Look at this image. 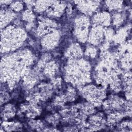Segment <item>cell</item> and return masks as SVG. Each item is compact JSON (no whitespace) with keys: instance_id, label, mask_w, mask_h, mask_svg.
Returning a JSON list of instances; mask_svg holds the SVG:
<instances>
[{"instance_id":"obj_1","label":"cell","mask_w":132,"mask_h":132,"mask_svg":"<svg viewBox=\"0 0 132 132\" xmlns=\"http://www.w3.org/2000/svg\"><path fill=\"white\" fill-rule=\"evenodd\" d=\"M34 57L27 49L4 56L1 60V80L7 81L12 86L25 75L27 69L34 62Z\"/></svg>"},{"instance_id":"obj_2","label":"cell","mask_w":132,"mask_h":132,"mask_svg":"<svg viewBox=\"0 0 132 132\" xmlns=\"http://www.w3.org/2000/svg\"><path fill=\"white\" fill-rule=\"evenodd\" d=\"M91 65L81 58L69 59L64 67V78L71 84L84 85L90 81Z\"/></svg>"},{"instance_id":"obj_3","label":"cell","mask_w":132,"mask_h":132,"mask_svg":"<svg viewBox=\"0 0 132 132\" xmlns=\"http://www.w3.org/2000/svg\"><path fill=\"white\" fill-rule=\"evenodd\" d=\"M27 38L24 29L14 25H8L1 30V50L5 53L18 49Z\"/></svg>"},{"instance_id":"obj_4","label":"cell","mask_w":132,"mask_h":132,"mask_svg":"<svg viewBox=\"0 0 132 132\" xmlns=\"http://www.w3.org/2000/svg\"><path fill=\"white\" fill-rule=\"evenodd\" d=\"M81 95L89 103L94 105H100L106 98V92L103 87L93 84H87L80 90Z\"/></svg>"},{"instance_id":"obj_5","label":"cell","mask_w":132,"mask_h":132,"mask_svg":"<svg viewBox=\"0 0 132 132\" xmlns=\"http://www.w3.org/2000/svg\"><path fill=\"white\" fill-rule=\"evenodd\" d=\"M102 104L104 109L110 113H124L128 109L131 110L130 102H126L123 98L116 95L110 96Z\"/></svg>"},{"instance_id":"obj_6","label":"cell","mask_w":132,"mask_h":132,"mask_svg":"<svg viewBox=\"0 0 132 132\" xmlns=\"http://www.w3.org/2000/svg\"><path fill=\"white\" fill-rule=\"evenodd\" d=\"M60 38V32L55 29L42 37L41 40V46L46 51L53 50L58 46Z\"/></svg>"},{"instance_id":"obj_7","label":"cell","mask_w":132,"mask_h":132,"mask_svg":"<svg viewBox=\"0 0 132 132\" xmlns=\"http://www.w3.org/2000/svg\"><path fill=\"white\" fill-rule=\"evenodd\" d=\"M105 39V29L104 27L93 25L89 30L88 41L93 46L100 45Z\"/></svg>"},{"instance_id":"obj_8","label":"cell","mask_w":132,"mask_h":132,"mask_svg":"<svg viewBox=\"0 0 132 132\" xmlns=\"http://www.w3.org/2000/svg\"><path fill=\"white\" fill-rule=\"evenodd\" d=\"M75 3L78 10L84 15L90 16L94 14L100 6L101 1H75Z\"/></svg>"},{"instance_id":"obj_9","label":"cell","mask_w":132,"mask_h":132,"mask_svg":"<svg viewBox=\"0 0 132 132\" xmlns=\"http://www.w3.org/2000/svg\"><path fill=\"white\" fill-rule=\"evenodd\" d=\"M91 22L93 25L108 27L111 23V15L108 11H101L95 13Z\"/></svg>"},{"instance_id":"obj_10","label":"cell","mask_w":132,"mask_h":132,"mask_svg":"<svg viewBox=\"0 0 132 132\" xmlns=\"http://www.w3.org/2000/svg\"><path fill=\"white\" fill-rule=\"evenodd\" d=\"M88 123L90 130H100L104 128L106 123L107 120L105 118L104 114L99 112L94 115H91L88 119Z\"/></svg>"},{"instance_id":"obj_11","label":"cell","mask_w":132,"mask_h":132,"mask_svg":"<svg viewBox=\"0 0 132 132\" xmlns=\"http://www.w3.org/2000/svg\"><path fill=\"white\" fill-rule=\"evenodd\" d=\"M67 5L64 2L53 1L52 5L46 11L47 15L51 18L60 17L63 13Z\"/></svg>"},{"instance_id":"obj_12","label":"cell","mask_w":132,"mask_h":132,"mask_svg":"<svg viewBox=\"0 0 132 132\" xmlns=\"http://www.w3.org/2000/svg\"><path fill=\"white\" fill-rule=\"evenodd\" d=\"M16 13L10 9H1V30L8 26L10 23L15 18Z\"/></svg>"},{"instance_id":"obj_13","label":"cell","mask_w":132,"mask_h":132,"mask_svg":"<svg viewBox=\"0 0 132 132\" xmlns=\"http://www.w3.org/2000/svg\"><path fill=\"white\" fill-rule=\"evenodd\" d=\"M83 55V51L78 43H74L67 49L65 56L69 59L80 58Z\"/></svg>"},{"instance_id":"obj_14","label":"cell","mask_w":132,"mask_h":132,"mask_svg":"<svg viewBox=\"0 0 132 132\" xmlns=\"http://www.w3.org/2000/svg\"><path fill=\"white\" fill-rule=\"evenodd\" d=\"M16 108L13 104L8 103L4 105L1 109V116L2 119L8 120L13 118L16 113Z\"/></svg>"},{"instance_id":"obj_15","label":"cell","mask_w":132,"mask_h":132,"mask_svg":"<svg viewBox=\"0 0 132 132\" xmlns=\"http://www.w3.org/2000/svg\"><path fill=\"white\" fill-rule=\"evenodd\" d=\"M58 71V66L57 64L53 61L46 63L44 68V74L47 77H54Z\"/></svg>"},{"instance_id":"obj_16","label":"cell","mask_w":132,"mask_h":132,"mask_svg":"<svg viewBox=\"0 0 132 132\" xmlns=\"http://www.w3.org/2000/svg\"><path fill=\"white\" fill-rule=\"evenodd\" d=\"M123 1H105V5L106 8L110 12H120L123 7Z\"/></svg>"},{"instance_id":"obj_17","label":"cell","mask_w":132,"mask_h":132,"mask_svg":"<svg viewBox=\"0 0 132 132\" xmlns=\"http://www.w3.org/2000/svg\"><path fill=\"white\" fill-rule=\"evenodd\" d=\"M125 19V15L124 14L120 12H114L111 16V23L116 27L120 26L123 24Z\"/></svg>"},{"instance_id":"obj_18","label":"cell","mask_w":132,"mask_h":132,"mask_svg":"<svg viewBox=\"0 0 132 132\" xmlns=\"http://www.w3.org/2000/svg\"><path fill=\"white\" fill-rule=\"evenodd\" d=\"M53 1H37L34 5L35 10L38 12L46 11L52 5Z\"/></svg>"},{"instance_id":"obj_19","label":"cell","mask_w":132,"mask_h":132,"mask_svg":"<svg viewBox=\"0 0 132 132\" xmlns=\"http://www.w3.org/2000/svg\"><path fill=\"white\" fill-rule=\"evenodd\" d=\"M2 128H4V131H17L21 130L22 128V125L19 123L15 122H10V123H6L5 124H2Z\"/></svg>"},{"instance_id":"obj_20","label":"cell","mask_w":132,"mask_h":132,"mask_svg":"<svg viewBox=\"0 0 132 132\" xmlns=\"http://www.w3.org/2000/svg\"><path fill=\"white\" fill-rule=\"evenodd\" d=\"M128 31L124 28L120 29L114 35L113 39L116 42L121 43L125 41L126 37L127 36Z\"/></svg>"},{"instance_id":"obj_21","label":"cell","mask_w":132,"mask_h":132,"mask_svg":"<svg viewBox=\"0 0 132 132\" xmlns=\"http://www.w3.org/2000/svg\"><path fill=\"white\" fill-rule=\"evenodd\" d=\"M22 19L28 24H32V22L35 20V15L34 13L30 9L26 10L24 11L22 14Z\"/></svg>"},{"instance_id":"obj_22","label":"cell","mask_w":132,"mask_h":132,"mask_svg":"<svg viewBox=\"0 0 132 132\" xmlns=\"http://www.w3.org/2000/svg\"><path fill=\"white\" fill-rule=\"evenodd\" d=\"M24 79V85L27 89L31 88L37 81L36 78L31 75L25 76Z\"/></svg>"},{"instance_id":"obj_23","label":"cell","mask_w":132,"mask_h":132,"mask_svg":"<svg viewBox=\"0 0 132 132\" xmlns=\"http://www.w3.org/2000/svg\"><path fill=\"white\" fill-rule=\"evenodd\" d=\"M85 54L86 56L90 58H94L97 54V50L95 46L90 44V45L87 46L86 47V49L85 51Z\"/></svg>"},{"instance_id":"obj_24","label":"cell","mask_w":132,"mask_h":132,"mask_svg":"<svg viewBox=\"0 0 132 132\" xmlns=\"http://www.w3.org/2000/svg\"><path fill=\"white\" fill-rule=\"evenodd\" d=\"M24 8V4L21 1H13L10 5V9L15 12L21 11Z\"/></svg>"},{"instance_id":"obj_25","label":"cell","mask_w":132,"mask_h":132,"mask_svg":"<svg viewBox=\"0 0 132 132\" xmlns=\"http://www.w3.org/2000/svg\"><path fill=\"white\" fill-rule=\"evenodd\" d=\"M76 96V92L74 89L72 87H69L65 92L64 97L66 101H73L75 100Z\"/></svg>"},{"instance_id":"obj_26","label":"cell","mask_w":132,"mask_h":132,"mask_svg":"<svg viewBox=\"0 0 132 132\" xmlns=\"http://www.w3.org/2000/svg\"><path fill=\"white\" fill-rule=\"evenodd\" d=\"M13 1H1V5H10Z\"/></svg>"}]
</instances>
